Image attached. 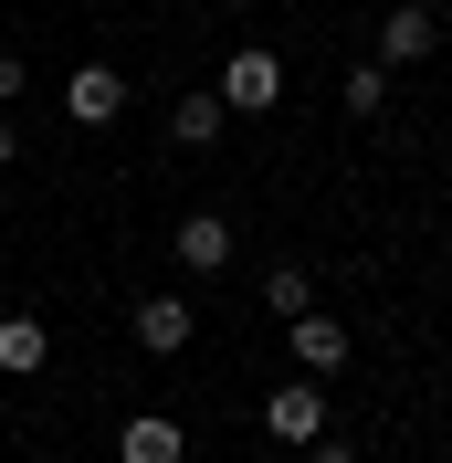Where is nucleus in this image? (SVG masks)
Wrapping results in <instances>:
<instances>
[{
    "mask_svg": "<svg viewBox=\"0 0 452 463\" xmlns=\"http://www.w3.org/2000/svg\"><path fill=\"white\" fill-rule=\"evenodd\" d=\"M221 106H231V116H263V106H284V63L263 53V43H242V53L221 63Z\"/></svg>",
    "mask_w": 452,
    "mask_h": 463,
    "instance_id": "f257e3e1",
    "label": "nucleus"
},
{
    "mask_svg": "<svg viewBox=\"0 0 452 463\" xmlns=\"http://www.w3.org/2000/svg\"><path fill=\"white\" fill-rule=\"evenodd\" d=\"M390 106V63H358V74H347V116H379Z\"/></svg>",
    "mask_w": 452,
    "mask_h": 463,
    "instance_id": "f8f14e48",
    "label": "nucleus"
},
{
    "mask_svg": "<svg viewBox=\"0 0 452 463\" xmlns=\"http://www.w3.org/2000/svg\"><path fill=\"white\" fill-rule=\"evenodd\" d=\"M63 116H74V127H116V116H127V74H116V63H85V74L63 85Z\"/></svg>",
    "mask_w": 452,
    "mask_h": 463,
    "instance_id": "423d86ee",
    "label": "nucleus"
},
{
    "mask_svg": "<svg viewBox=\"0 0 452 463\" xmlns=\"http://www.w3.org/2000/svg\"><path fill=\"white\" fill-rule=\"evenodd\" d=\"M137 347L147 358H179V347H190V295H147L137 306Z\"/></svg>",
    "mask_w": 452,
    "mask_h": 463,
    "instance_id": "0eeeda50",
    "label": "nucleus"
},
{
    "mask_svg": "<svg viewBox=\"0 0 452 463\" xmlns=\"http://www.w3.org/2000/svg\"><path fill=\"white\" fill-rule=\"evenodd\" d=\"M169 253H179V274H200V285H211V274L231 263V222H221V211H190V222L169 232Z\"/></svg>",
    "mask_w": 452,
    "mask_h": 463,
    "instance_id": "39448f33",
    "label": "nucleus"
},
{
    "mask_svg": "<svg viewBox=\"0 0 452 463\" xmlns=\"http://www.w3.org/2000/svg\"><path fill=\"white\" fill-rule=\"evenodd\" d=\"M431 53H442V22H431L421 0H400L390 22H379V53L368 63H431Z\"/></svg>",
    "mask_w": 452,
    "mask_h": 463,
    "instance_id": "20e7f679",
    "label": "nucleus"
},
{
    "mask_svg": "<svg viewBox=\"0 0 452 463\" xmlns=\"http://www.w3.org/2000/svg\"><path fill=\"white\" fill-rule=\"evenodd\" d=\"M306 463H358V442H347V432H326V442H306Z\"/></svg>",
    "mask_w": 452,
    "mask_h": 463,
    "instance_id": "ddd939ff",
    "label": "nucleus"
},
{
    "mask_svg": "<svg viewBox=\"0 0 452 463\" xmlns=\"http://www.w3.org/2000/svg\"><path fill=\"white\" fill-rule=\"evenodd\" d=\"M431 463H452V453H431Z\"/></svg>",
    "mask_w": 452,
    "mask_h": 463,
    "instance_id": "dca6fc26",
    "label": "nucleus"
},
{
    "mask_svg": "<svg viewBox=\"0 0 452 463\" xmlns=\"http://www.w3.org/2000/svg\"><path fill=\"white\" fill-rule=\"evenodd\" d=\"M284 347H295V379H315V390L347 369V326H337V317H295V326H284Z\"/></svg>",
    "mask_w": 452,
    "mask_h": 463,
    "instance_id": "7ed1b4c3",
    "label": "nucleus"
},
{
    "mask_svg": "<svg viewBox=\"0 0 452 463\" xmlns=\"http://www.w3.org/2000/svg\"><path fill=\"white\" fill-rule=\"evenodd\" d=\"M116 463H179V421H158V411H137V421L116 432Z\"/></svg>",
    "mask_w": 452,
    "mask_h": 463,
    "instance_id": "9d476101",
    "label": "nucleus"
},
{
    "mask_svg": "<svg viewBox=\"0 0 452 463\" xmlns=\"http://www.w3.org/2000/svg\"><path fill=\"white\" fill-rule=\"evenodd\" d=\"M221 127H231V106H221L211 85H200V95H179V106H169V137H179V147H211Z\"/></svg>",
    "mask_w": 452,
    "mask_h": 463,
    "instance_id": "1a4fd4ad",
    "label": "nucleus"
},
{
    "mask_svg": "<svg viewBox=\"0 0 452 463\" xmlns=\"http://www.w3.org/2000/svg\"><path fill=\"white\" fill-rule=\"evenodd\" d=\"M263 432L295 442V453H306V442H326V390H315V379H284L274 401H263Z\"/></svg>",
    "mask_w": 452,
    "mask_h": 463,
    "instance_id": "f03ea898",
    "label": "nucleus"
},
{
    "mask_svg": "<svg viewBox=\"0 0 452 463\" xmlns=\"http://www.w3.org/2000/svg\"><path fill=\"white\" fill-rule=\"evenodd\" d=\"M22 85H32V63H22V53H0V106H11Z\"/></svg>",
    "mask_w": 452,
    "mask_h": 463,
    "instance_id": "4468645a",
    "label": "nucleus"
},
{
    "mask_svg": "<svg viewBox=\"0 0 452 463\" xmlns=\"http://www.w3.org/2000/svg\"><path fill=\"white\" fill-rule=\"evenodd\" d=\"M42 358H53V337H42V317H0V369H42Z\"/></svg>",
    "mask_w": 452,
    "mask_h": 463,
    "instance_id": "9b49d317",
    "label": "nucleus"
},
{
    "mask_svg": "<svg viewBox=\"0 0 452 463\" xmlns=\"http://www.w3.org/2000/svg\"><path fill=\"white\" fill-rule=\"evenodd\" d=\"M263 317H274V326L315 317V274H306V263H274V274H263Z\"/></svg>",
    "mask_w": 452,
    "mask_h": 463,
    "instance_id": "6e6552de",
    "label": "nucleus"
},
{
    "mask_svg": "<svg viewBox=\"0 0 452 463\" xmlns=\"http://www.w3.org/2000/svg\"><path fill=\"white\" fill-rule=\"evenodd\" d=\"M11 147H22V127H11V116H0V169H11Z\"/></svg>",
    "mask_w": 452,
    "mask_h": 463,
    "instance_id": "2eb2a0df",
    "label": "nucleus"
}]
</instances>
